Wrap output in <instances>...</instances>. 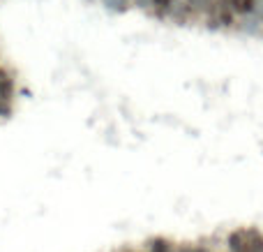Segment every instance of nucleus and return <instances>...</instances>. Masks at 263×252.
Here are the masks:
<instances>
[{
  "label": "nucleus",
  "instance_id": "nucleus-1",
  "mask_svg": "<svg viewBox=\"0 0 263 252\" xmlns=\"http://www.w3.org/2000/svg\"><path fill=\"white\" fill-rule=\"evenodd\" d=\"M236 26L240 28L242 32H247V35H263V21H259L254 14H250V16H240Z\"/></svg>",
  "mask_w": 263,
  "mask_h": 252
},
{
  "label": "nucleus",
  "instance_id": "nucleus-2",
  "mask_svg": "<svg viewBox=\"0 0 263 252\" xmlns=\"http://www.w3.org/2000/svg\"><path fill=\"white\" fill-rule=\"evenodd\" d=\"M247 236L250 229H236L229 234V252H242L247 245Z\"/></svg>",
  "mask_w": 263,
  "mask_h": 252
},
{
  "label": "nucleus",
  "instance_id": "nucleus-3",
  "mask_svg": "<svg viewBox=\"0 0 263 252\" xmlns=\"http://www.w3.org/2000/svg\"><path fill=\"white\" fill-rule=\"evenodd\" d=\"M148 252H176V245L166 239H155V241H150Z\"/></svg>",
  "mask_w": 263,
  "mask_h": 252
},
{
  "label": "nucleus",
  "instance_id": "nucleus-4",
  "mask_svg": "<svg viewBox=\"0 0 263 252\" xmlns=\"http://www.w3.org/2000/svg\"><path fill=\"white\" fill-rule=\"evenodd\" d=\"M104 3H106V7L116 9V12H125V9L129 7L127 0H104Z\"/></svg>",
  "mask_w": 263,
  "mask_h": 252
},
{
  "label": "nucleus",
  "instance_id": "nucleus-5",
  "mask_svg": "<svg viewBox=\"0 0 263 252\" xmlns=\"http://www.w3.org/2000/svg\"><path fill=\"white\" fill-rule=\"evenodd\" d=\"M176 252H205V248H201V245L185 243V245H176Z\"/></svg>",
  "mask_w": 263,
  "mask_h": 252
},
{
  "label": "nucleus",
  "instance_id": "nucleus-6",
  "mask_svg": "<svg viewBox=\"0 0 263 252\" xmlns=\"http://www.w3.org/2000/svg\"><path fill=\"white\" fill-rule=\"evenodd\" d=\"M12 114V102H0V116H9Z\"/></svg>",
  "mask_w": 263,
  "mask_h": 252
}]
</instances>
